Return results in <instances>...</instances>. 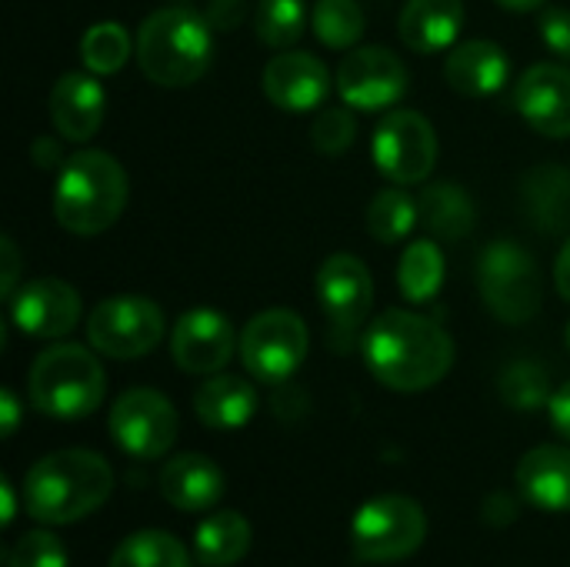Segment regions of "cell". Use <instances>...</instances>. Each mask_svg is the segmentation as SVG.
Segmentation results:
<instances>
[{"label":"cell","mask_w":570,"mask_h":567,"mask_svg":"<svg viewBox=\"0 0 570 567\" xmlns=\"http://www.w3.org/2000/svg\"><path fill=\"white\" fill-rule=\"evenodd\" d=\"M107 117V94L97 74L70 70L50 90V120L63 140L83 144L90 140Z\"/></svg>","instance_id":"cell-18"},{"label":"cell","mask_w":570,"mask_h":567,"mask_svg":"<svg viewBox=\"0 0 570 567\" xmlns=\"http://www.w3.org/2000/svg\"><path fill=\"white\" fill-rule=\"evenodd\" d=\"M250 525L237 511H217L194 531V558L204 567H230L250 551Z\"/></svg>","instance_id":"cell-26"},{"label":"cell","mask_w":570,"mask_h":567,"mask_svg":"<svg viewBox=\"0 0 570 567\" xmlns=\"http://www.w3.org/2000/svg\"><path fill=\"white\" fill-rule=\"evenodd\" d=\"M264 97L287 114H307L324 104L331 94V74L324 60H317L307 50H284L267 60L264 74Z\"/></svg>","instance_id":"cell-17"},{"label":"cell","mask_w":570,"mask_h":567,"mask_svg":"<svg viewBox=\"0 0 570 567\" xmlns=\"http://www.w3.org/2000/svg\"><path fill=\"white\" fill-rule=\"evenodd\" d=\"M314 37L331 50H351L364 37L367 17L357 0H317L311 13Z\"/></svg>","instance_id":"cell-30"},{"label":"cell","mask_w":570,"mask_h":567,"mask_svg":"<svg viewBox=\"0 0 570 567\" xmlns=\"http://www.w3.org/2000/svg\"><path fill=\"white\" fill-rule=\"evenodd\" d=\"M361 351L367 371L401 394L428 391L454 368L451 334L431 317L401 307H391L367 324Z\"/></svg>","instance_id":"cell-1"},{"label":"cell","mask_w":570,"mask_h":567,"mask_svg":"<svg viewBox=\"0 0 570 567\" xmlns=\"http://www.w3.org/2000/svg\"><path fill=\"white\" fill-rule=\"evenodd\" d=\"M0 408H3V434L10 438L17 431V421H20V408H17V398L10 388L0 391Z\"/></svg>","instance_id":"cell-42"},{"label":"cell","mask_w":570,"mask_h":567,"mask_svg":"<svg viewBox=\"0 0 570 567\" xmlns=\"http://www.w3.org/2000/svg\"><path fill=\"white\" fill-rule=\"evenodd\" d=\"M317 304L324 317L337 331H354L367 321L371 304H374V281L371 271L361 257L354 254H331L317 267Z\"/></svg>","instance_id":"cell-15"},{"label":"cell","mask_w":570,"mask_h":567,"mask_svg":"<svg viewBox=\"0 0 570 567\" xmlns=\"http://www.w3.org/2000/svg\"><path fill=\"white\" fill-rule=\"evenodd\" d=\"M311 348V334L301 314L287 307L261 311L240 334V361L250 378L264 384H284L297 374Z\"/></svg>","instance_id":"cell-9"},{"label":"cell","mask_w":570,"mask_h":567,"mask_svg":"<svg viewBox=\"0 0 570 567\" xmlns=\"http://www.w3.org/2000/svg\"><path fill=\"white\" fill-rule=\"evenodd\" d=\"M257 404L261 398L254 384L237 374H210L194 394V411L200 424L214 431H237L250 424V418L257 414Z\"/></svg>","instance_id":"cell-24"},{"label":"cell","mask_w":570,"mask_h":567,"mask_svg":"<svg viewBox=\"0 0 570 567\" xmlns=\"http://www.w3.org/2000/svg\"><path fill=\"white\" fill-rule=\"evenodd\" d=\"M417 221V201L407 190H401V184L374 194V201L367 204V231L377 244H401Z\"/></svg>","instance_id":"cell-29"},{"label":"cell","mask_w":570,"mask_h":567,"mask_svg":"<svg viewBox=\"0 0 570 567\" xmlns=\"http://www.w3.org/2000/svg\"><path fill=\"white\" fill-rule=\"evenodd\" d=\"M417 214L438 241H464L474 231V201L461 184H428L417 197Z\"/></svg>","instance_id":"cell-25"},{"label":"cell","mask_w":570,"mask_h":567,"mask_svg":"<svg viewBox=\"0 0 570 567\" xmlns=\"http://www.w3.org/2000/svg\"><path fill=\"white\" fill-rule=\"evenodd\" d=\"M564 341H568V351H570V324H568V334H564Z\"/></svg>","instance_id":"cell-45"},{"label":"cell","mask_w":570,"mask_h":567,"mask_svg":"<svg viewBox=\"0 0 570 567\" xmlns=\"http://www.w3.org/2000/svg\"><path fill=\"white\" fill-rule=\"evenodd\" d=\"M514 110L544 137H570V67L554 60L528 67L514 84Z\"/></svg>","instance_id":"cell-16"},{"label":"cell","mask_w":570,"mask_h":567,"mask_svg":"<svg viewBox=\"0 0 570 567\" xmlns=\"http://www.w3.org/2000/svg\"><path fill=\"white\" fill-rule=\"evenodd\" d=\"M511 77V60L494 40L454 43L444 57V80L464 97H491L504 90Z\"/></svg>","instance_id":"cell-19"},{"label":"cell","mask_w":570,"mask_h":567,"mask_svg":"<svg viewBox=\"0 0 570 567\" xmlns=\"http://www.w3.org/2000/svg\"><path fill=\"white\" fill-rule=\"evenodd\" d=\"M27 394L40 414L57 421H80L104 404L107 374L94 351L80 344H53L33 361Z\"/></svg>","instance_id":"cell-5"},{"label":"cell","mask_w":570,"mask_h":567,"mask_svg":"<svg viewBox=\"0 0 570 567\" xmlns=\"http://www.w3.org/2000/svg\"><path fill=\"white\" fill-rule=\"evenodd\" d=\"M114 491V471L97 451L67 448L40 458L23 478V508L40 525H70L94 515Z\"/></svg>","instance_id":"cell-2"},{"label":"cell","mask_w":570,"mask_h":567,"mask_svg":"<svg viewBox=\"0 0 570 567\" xmlns=\"http://www.w3.org/2000/svg\"><path fill=\"white\" fill-rule=\"evenodd\" d=\"M7 304H10V321L27 338L57 341L80 324V294L60 277L27 281L17 287V294Z\"/></svg>","instance_id":"cell-13"},{"label":"cell","mask_w":570,"mask_h":567,"mask_svg":"<svg viewBox=\"0 0 570 567\" xmlns=\"http://www.w3.org/2000/svg\"><path fill=\"white\" fill-rule=\"evenodd\" d=\"M304 23H307L304 0H261L254 13L257 40L274 50L294 47L304 33Z\"/></svg>","instance_id":"cell-32"},{"label":"cell","mask_w":570,"mask_h":567,"mask_svg":"<svg viewBox=\"0 0 570 567\" xmlns=\"http://www.w3.org/2000/svg\"><path fill=\"white\" fill-rule=\"evenodd\" d=\"M7 567H67V551L53 531H27L7 555Z\"/></svg>","instance_id":"cell-35"},{"label":"cell","mask_w":570,"mask_h":567,"mask_svg":"<svg viewBox=\"0 0 570 567\" xmlns=\"http://www.w3.org/2000/svg\"><path fill=\"white\" fill-rule=\"evenodd\" d=\"M237 351V331L227 314L214 307H194L180 314L170 334V354L187 374H220Z\"/></svg>","instance_id":"cell-14"},{"label":"cell","mask_w":570,"mask_h":567,"mask_svg":"<svg viewBox=\"0 0 570 567\" xmlns=\"http://www.w3.org/2000/svg\"><path fill=\"white\" fill-rule=\"evenodd\" d=\"M160 498L177 511H207L224 498V471L204 454H177L160 468Z\"/></svg>","instance_id":"cell-20"},{"label":"cell","mask_w":570,"mask_h":567,"mask_svg":"<svg viewBox=\"0 0 570 567\" xmlns=\"http://www.w3.org/2000/svg\"><path fill=\"white\" fill-rule=\"evenodd\" d=\"M204 17L214 30H234L244 20V0H210Z\"/></svg>","instance_id":"cell-38"},{"label":"cell","mask_w":570,"mask_h":567,"mask_svg":"<svg viewBox=\"0 0 570 567\" xmlns=\"http://www.w3.org/2000/svg\"><path fill=\"white\" fill-rule=\"evenodd\" d=\"M0 291H3V301H10L17 294V281H20V251L10 237L0 241Z\"/></svg>","instance_id":"cell-37"},{"label":"cell","mask_w":570,"mask_h":567,"mask_svg":"<svg viewBox=\"0 0 570 567\" xmlns=\"http://www.w3.org/2000/svg\"><path fill=\"white\" fill-rule=\"evenodd\" d=\"M334 84L351 110H391L407 94V67L391 47H354Z\"/></svg>","instance_id":"cell-12"},{"label":"cell","mask_w":570,"mask_h":567,"mask_svg":"<svg viewBox=\"0 0 570 567\" xmlns=\"http://www.w3.org/2000/svg\"><path fill=\"white\" fill-rule=\"evenodd\" d=\"M134 50H137V40L117 20H100V23L87 27L83 37H80V60L97 77L117 74L130 60Z\"/></svg>","instance_id":"cell-28"},{"label":"cell","mask_w":570,"mask_h":567,"mask_svg":"<svg viewBox=\"0 0 570 567\" xmlns=\"http://www.w3.org/2000/svg\"><path fill=\"white\" fill-rule=\"evenodd\" d=\"M541 37L561 63H570V10L568 7H548L541 17Z\"/></svg>","instance_id":"cell-36"},{"label":"cell","mask_w":570,"mask_h":567,"mask_svg":"<svg viewBox=\"0 0 570 567\" xmlns=\"http://www.w3.org/2000/svg\"><path fill=\"white\" fill-rule=\"evenodd\" d=\"M33 160H37L40 167H63V164H60V147H57L50 137H40V140L33 144Z\"/></svg>","instance_id":"cell-41"},{"label":"cell","mask_w":570,"mask_h":567,"mask_svg":"<svg viewBox=\"0 0 570 567\" xmlns=\"http://www.w3.org/2000/svg\"><path fill=\"white\" fill-rule=\"evenodd\" d=\"M501 394L518 411H534L551 401V381L548 371L534 361H514L501 374Z\"/></svg>","instance_id":"cell-33"},{"label":"cell","mask_w":570,"mask_h":567,"mask_svg":"<svg viewBox=\"0 0 570 567\" xmlns=\"http://www.w3.org/2000/svg\"><path fill=\"white\" fill-rule=\"evenodd\" d=\"M164 338V311L144 294H114L87 317V341L97 354L134 361L150 354Z\"/></svg>","instance_id":"cell-8"},{"label":"cell","mask_w":570,"mask_h":567,"mask_svg":"<svg viewBox=\"0 0 570 567\" xmlns=\"http://www.w3.org/2000/svg\"><path fill=\"white\" fill-rule=\"evenodd\" d=\"M354 137H357V120L347 107H327L311 124V140L327 157L344 154L354 144Z\"/></svg>","instance_id":"cell-34"},{"label":"cell","mask_w":570,"mask_h":567,"mask_svg":"<svg viewBox=\"0 0 570 567\" xmlns=\"http://www.w3.org/2000/svg\"><path fill=\"white\" fill-rule=\"evenodd\" d=\"M548 411H551V424H554V431L570 441V381L568 384H561V388L551 394Z\"/></svg>","instance_id":"cell-39"},{"label":"cell","mask_w":570,"mask_h":567,"mask_svg":"<svg viewBox=\"0 0 570 567\" xmlns=\"http://www.w3.org/2000/svg\"><path fill=\"white\" fill-rule=\"evenodd\" d=\"M397 284L411 304H428L444 284V251L434 241H414L397 264Z\"/></svg>","instance_id":"cell-27"},{"label":"cell","mask_w":570,"mask_h":567,"mask_svg":"<svg viewBox=\"0 0 570 567\" xmlns=\"http://www.w3.org/2000/svg\"><path fill=\"white\" fill-rule=\"evenodd\" d=\"M371 157L391 184L411 187L428 180L438 164L434 124L417 110H387L374 127Z\"/></svg>","instance_id":"cell-10"},{"label":"cell","mask_w":570,"mask_h":567,"mask_svg":"<svg viewBox=\"0 0 570 567\" xmlns=\"http://www.w3.org/2000/svg\"><path fill=\"white\" fill-rule=\"evenodd\" d=\"M214 60V27L190 7H160L137 30V63L157 87H190Z\"/></svg>","instance_id":"cell-4"},{"label":"cell","mask_w":570,"mask_h":567,"mask_svg":"<svg viewBox=\"0 0 570 567\" xmlns=\"http://www.w3.org/2000/svg\"><path fill=\"white\" fill-rule=\"evenodd\" d=\"M130 197L127 170L107 150H80L63 160L53 187V217L77 237L110 231Z\"/></svg>","instance_id":"cell-3"},{"label":"cell","mask_w":570,"mask_h":567,"mask_svg":"<svg viewBox=\"0 0 570 567\" xmlns=\"http://www.w3.org/2000/svg\"><path fill=\"white\" fill-rule=\"evenodd\" d=\"M554 284H558L561 297L570 304V237L564 241V247H561V254L554 261Z\"/></svg>","instance_id":"cell-40"},{"label":"cell","mask_w":570,"mask_h":567,"mask_svg":"<svg viewBox=\"0 0 570 567\" xmlns=\"http://www.w3.org/2000/svg\"><path fill=\"white\" fill-rule=\"evenodd\" d=\"M428 538V515L407 495H381L367 501L351 525V551L367 565H394L411 558Z\"/></svg>","instance_id":"cell-7"},{"label":"cell","mask_w":570,"mask_h":567,"mask_svg":"<svg viewBox=\"0 0 570 567\" xmlns=\"http://www.w3.org/2000/svg\"><path fill=\"white\" fill-rule=\"evenodd\" d=\"M110 567H190V555L167 531H137L117 545Z\"/></svg>","instance_id":"cell-31"},{"label":"cell","mask_w":570,"mask_h":567,"mask_svg":"<svg viewBox=\"0 0 570 567\" xmlns=\"http://www.w3.org/2000/svg\"><path fill=\"white\" fill-rule=\"evenodd\" d=\"M478 287L488 311L504 324H528L541 311V271L518 241H491L478 261Z\"/></svg>","instance_id":"cell-6"},{"label":"cell","mask_w":570,"mask_h":567,"mask_svg":"<svg viewBox=\"0 0 570 567\" xmlns=\"http://www.w3.org/2000/svg\"><path fill=\"white\" fill-rule=\"evenodd\" d=\"M504 10H514V13H531V10H541L548 0H498Z\"/></svg>","instance_id":"cell-43"},{"label":"cell","mask_w":570,"mask_h":567,"mask_svg":"<svg viewBox=\"0 0 570 567\" xmlns=\"http://www.w3.org/2000/svg\"><path fill=\"white\" fill-rule=\"evenodd\" d=\"M521 214L541 234L570 231V170L561 164H541L521 180Z\"/></svg>","instance_id":"cell-23"},{"label":"cell","mask_w":570,"mask_h":567,"mask_svg":"<svg viewBox=\"0 0 570 567\" xmlns=\"http://www.w3.org/2000/svg\"><path fill=\"white\" fill-rule=\"evenodd\" d=\"M518 491L541 511H570V448L541 444L518 465Z\"/></svg>","instance_id":"cell-22"},{"label":"cell","mask_w":570,"mask_h":567,"mask_svg":"<svg viewBox=\"0 0 570 567\" xmlns=\"http://www.w3.org/2000/svg\"><path fill=\"white\" fill-rule=\"evenodd\" d=\"M0 495H3V525H13V491H10V481L7 478L0 485Z\"/></svg>","instance_id":"cell-44"},{"label":"cell","mask_w":570,"mask_h":567,"mask_svg":"<svg viewBox=\"0 0 570 567\" xmlns=\"http://www.w3.org/2000/svg\"><path fill=\"white\" fill-rule=\"evenodd\" d=\"M110 438L130 458L154 461L167 454L177 441L180 418L174 404L154 388H130L110 408Z\"/></svg>","instance_id":"cell-11"},{"label":"cell","mask_w":570,"mask_h":567,"mask_svg":"<svg viewBox=\"0 0 570 567\" xmlns=\"http://www.w3.org/2000/svg\"><path fill=\"white\" fill-rule=\"evenodd\" d=\"M464 30V0H407L397 17V33L414 53L451 50Z\"/></svg>","instance_id":"cell-21"}]
</instances>
